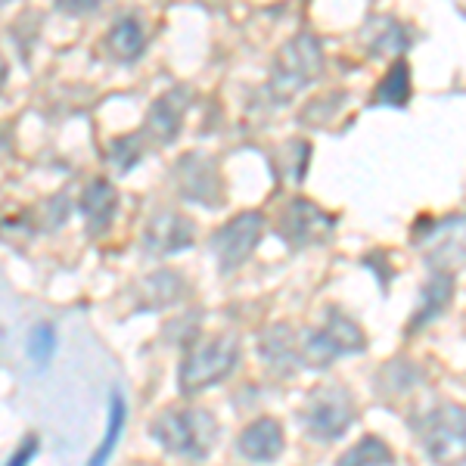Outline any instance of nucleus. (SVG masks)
<instances>
[{"label": "nucleus", "instance_id": "f257e3e1", "mask_svg": "<svg viewBox=\"0 0 466 466\" xmlns=\"http://www.w3.org/2000/svg\"><path fill=\"white\" fill-rule=\"evenodd\" d=\"M156 445L175 457L206 461L218 445V420L206 408H168L149 420Z\"/></svg>", "mask_w": 466, "mask_h": 466}, {"label": "nucleus", "instance_id": "f03ea898", "mask_svg": "<svg viewBox=\"0 0 466 466\" xmlns=\"http://www.w3.org/2000/svg\"><path fill=\"white\" fill-rule=\"evenodd\" d=\"M239 355H243V349H239L237 333H218L193 345L177 370L180 395H199L206 389L218 386V382H224L237 370Z\"/></svg>", "mask_w": 466, "mask_h": 466}, {"label": "nucleus", "instance_id": "7ed1b4c3", "mask_svg": "<svg viewBox=\"0 0 466 466\" xmlns=\"http://www.w3.org/2000/svg\"><path fill=\"white\" fill-rule=\"evenodd\" d=\"M367 336L355 318L342 311V308H329L323 327L311 329L299 339V360L305 367L323 370V367L336 364L345 355H364Z\"/></svg>", "mask_w": 466, "mask_h": 466}, {"label": "nucleus", "instance_id": "20e7f679", "mask_svg": "<svg viewBox=\"0 0 466 466\" xmlns=\"http://www.w3.org/2000/svg\"><path fill=\"white\" fill-rule=\"evenodd\" d=\"M323 72V47L311 32H299L292 41L283 44V50L277 54L274 72H270V96L277 106H287V100L308 87L311 81H318Z\"/></svg>", "mask_w": 466, "mask_h": 466}, {"label": "nucleus", "instance_id": "39448f33", "mask_svg": "<svg viewBox=\"0 0 466 466\" xmlns=\"http://www.w3.org/2000/svg\"><path fill=\"white\" fill-rule=\"evenodd\" d=\"M358 420V408L355 398L345 386H318L311 395H308L305 408H302V423L311 439L318 441H336L342 439L345 432L355 426Z\"/></svg>", "mask_w": 466, "mask_h": 466}, {"label": "nucleus", "instance_id": "423d86ee", "mask_svg": "<svg viewBox=\"0 0 466 466\" xmlns=\"http://www.w3.org/2000/svg\"><path fill=\"white\" fill-rule=\"evenodd\" d=\"M336 228V215L323 212L318 202L311 199H289L283 206L280 218H277V237L289 246L292 252L299 249H311V246H320L333 237Z\"/></svg>", "mask_w": 466, "mask_h": 466}, {"label": "nucleus", "instance_id": "0eeeda50", "mask_svg": "<svg viewBox=\"0 0 466 466\" xmlns=\"http://www.w3.org/2000/svg\"><path fill=\"white\" fill-rule=\"evenodd\" d=\"M420 439L430 454V461L439 466H461L466 445V417L461 404H441L420 426Z\"/></svg>", "mask_w": 466, "mask_h": 466}, {"label": "nucleus", "instance_id": "6e6552de", "mask_svg": "<svg viewBox=\"0 0 466 466\" xmlns=\"http://www.w3.org/2000/svg\"><path fill=\"white\" fill-rule=\"evenodd\" d=\"M261 233H265V215L261 212H239L215 230L212 252L221 274H233V270H239L252 258Z\"/></svg>", "mask_w": 466, "mask_h": 466}, {"label": "nucleus", "instance_id": "1a4fd4ad", "mask_svg": "<svg viewBox=\"0 0 466 466\" xmlns=\"http://www.w3.org/2000/svg\"><path fill=\"white\" fill-rule=\"evenodd\" d=\"M177 187L187 199L199 206H221L224 202V184L218 162L208 156H187L177 162Z\"/></svg>", "mask_w": 466, "mask_h": 466}, {"label": "nucleus", "instance_id": "9d476101", "mask_svg": "<svg viewBox=\"0 0 466 466\" xmlns=\"http://www.w3.org/2000/svg\"><path fill=\"white\" fill-rule=\"evenodd\" d=\"M197 243V224L180 212H159L144 230V249L149 255H175Z\"/></svg>", "mask_w": 466, "mask_h": 466}, {"label": "nucleus", "instance_id": "9b49d317", "mask_svg": "<svg viewBox=\"0 0 466 466\" xmlns=\"http://www.w3.org/2000/svg\"><path fill=\"white\" fill-rule=\"evenodd\" d=\"M283 448H287V435H283V426L277 423L274 417H258L239 432L237 439V451L252 463H274L280 461Z\"/></svg>", "mask_w": 466, "mask_h": 466}, {"label": "nucleus", "instance_id": "f8f14e48", "mask_svg": "<svg viewBox=\"0 0 466 466\" xmlns=\"http://www.w3.org/2000/svg\"><path fill=\"white\" fill-rule=\"evenodd\" d=\"M78 208L87 221V230L96 237V233L109 230L112 218H116V212H118V190L109 184L106 177L90 180V184L85 187V193H81Z\"/></svg>", "mask_w": 466, "mask_h": 466}, {"label": "nucleus", "instance_id": "ddd939ff", "mask_svg": "<svg viewBox=\"0 0 466 466\" xmlns=\"http://www.w3.org/2000/svg\"><path fill=\"white\" fill-rule=\"evenodd\" d=\"M187 100H190V90L187 87H171L168 94H162L159 100L149 109V134H153L159 144H171L180 134V122H184Z\"/></svg>", "mask_w": 466, "mask_h": 466}, {"label": "nucleus", "instance_id": "4468645a", "mask_svg": "<svg viewBox=\"0 0 466 466\" xmlns=\"http://www.w3.org/2000/svg\"><path fill=\"white\" fill-rule=\"evenodd\" d=\"M103 47L118 63H134L147 50V28L137 16H122L112 22V28L103 37Z\"/></svg>", "mask_w": 466, "mask_h": 466}, {"label": "nucleus", "instance_id": "2eb2a0df", "mask_svg": "<svg viewBox=\"0 0 466 466\" xmlns=\"http://www.w3.org/2000/svg\"><path fill=\"white\" fill-rule=\"evenodd\" d=\"M451 299H454V270L435 268V274L430 277V287L423 292V302H420L417 314H413V320H410V333H417V329H423L430 320L439 318Z\"/></svg>", "mask_w": 466, "mask_h": 466}, {"label": "nucleus", "instance_id": "dca6fc26", "mask_svg": "<svg viewBox=\"0 0 466 466\" xmlns=\"http://www.w3.org/2000/svg\"><path fill=\"white\" fill-rule=\"evenodd\" d=\"M261 358H265L274 370H280L283 377H287L292 367L302 364V360H299V336L292 333L287 323L270 327L268 333L261 336Z\"/></svg>", "mask_w": 466, "mask_h": 466}, {"label": "nucleus", "instance_id": "f3484780", "mask_svg": "<svg viewBox=\"0 0 466 466\" xmlns=\"http://www.w3.org/2000/svg\"><path fill=\"white\" fill-rule=\"evenodd\" d=\"M410 103V63L408 59H395L382 81L373 90V106H392L404 109Z\"/></svg>", "mask_w": 466, "mask_h": 466}, {"label": "nucleus", "instance_id": "a211bd4d", "mask_svg": "<svg viewBox=\"0 0 466 466\" xmlns=\"http://www.w3.org/2000/svg\"><path fill=\"white\" fill-rule=\"evenodd\" d=\"M184 296V274H175V270H159V274H149L140 287V299H144V308H165L175 305L177 299Z\"/></svg>", "mask_w": 466, "mask_h": 466}, {"label": "nucleus", "instance_id": "6ab92c4d", "mask_svg": "<svg viewBox=\"0 0 466 466\" xmlns=\"http://www.w3.org/2000/svg\"><path fill=\"white\" fill-rule=\"evenodd\" d=\"M125 423H127V404H125V398H122V395L112 392V398H109V420H106V432H103V441H100V445H96L94 457H90V461H87V466H106V463H109L112 451H116L118 439H122V432H125Z\"/></svg>", "mask_w": 466, "mask_h": 466}, {"label": "nucleus", "instance_id": "aec40b11", "mask_svg": "<svg viewBox=\"0 0 466 466\" xmlns=\"http://www.w3.org/2000/svg\"><path fill=\"white\" fill-rule=\"evenodd\" d=\"M392 463H395L392 451L377 435H364L355 448H349L336 461V466H392Z\"/></svg>", "mask_w": 466, "mask_h": 466}, {"label": "nucleus", "instance_id": "412c9836", "mask_svg": "<svg viewBox=\"0 0 466 466\" xmlns=\"http://www.w3.org/2000/svg\"><path fill=\"white\" fill-rule=\"evenodd\" d=\"M382 25L386 28H370L373 35V41H370V50H373V56H386V54H404V50L410 47V37H408V25H401V22H395V19H389V16H382Z\"/></svg>", "mask_w": 466, "mask_h": 466}, {"label": "nucleus", "instance_id": "4be33fe9", "mask_svg": "<svg viewBox=\"0 0 466 466\" xmlns=\"http://www.w3.org/2000/svg\"><path fill=\"white\" fill-rule=\"evenodd\" d=\"M54 351H56V329L50 323H37L32 336H28V355L37 364H47L54 358Z\"/></svg>", "mask_w": 466, "mask_h": 466}, {"label": "nucleus", "instance_id": "5701e85b", "mask_svg": "<svg viewBox=\"0 0 466 466\" xmlns=\"http://www.w3.org/2000/svg\"><path fill=\"white\" fill-rule=\"evenodd\" d=\"M287 153H283V165H287V175H289V180H302L305 177V171H308V159H311V144L308 140H289L287 147Z\"/></svg>", "mask_w": 466, "mask_h": 466}, {"label": "nucleus", "instance_id": "b1692460", "mask_svg": "<svg viewBox=\"0 0 466 466\" xmlns=\"http://www.w3.org/2000/svg\"><path fill=\"white\" fill-rule=\"evenodd\" d=\"M35 454H37V435H25L22 445L16 448V454L6 461V466H28L35 461Z\"/></svg>", "mask_w": 466, "mask_h": 466}, {"label": "nucleus", "instance_id": "393cba45", "mask_svg": "<svg viewBox=\"0 0 466 466\" xmlns=\"http://www.w3.org/2000/svg\"><path fill=\"white\" fill-rule=\"evenodd\" d=\"M6 78H10V66H6V59H4V54H0V87L6 85Z\"/></svg>", "mask_w": 466, "mask_h": 466}]
</instances>
